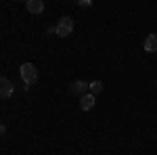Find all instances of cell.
<instances>
[{
    "mask_svg": "<svg viewBox=\"0 0 157 155\" xmlns=\"http://www.w3.org/2000/svg\"><path fill=\"white\" fill-rule=\"evenodd\" d=\"M19 73H21V80H23V88H25V90H29V86L36 84V80H38L36 65H34V63H23L21 69H19Z\"/></svg>",
    "mask_w": 157,
    "mask_h": 155,
    "instance_id": "cell-1",
    "label": "cell"
},
{
    "mask_svg": "<svg viewBox=\"0 0 157 155\" xmlns=\"http://www.w3.org/2000/svg\"><path fill=\"white\" fill-rule=\"evenodd\" d=\"M55 29H57V36H59V38H67L69 34H73V19H71V17H67V15L61 17Z\"/></svg>",
    "mask_w": 157,
    "mask_h": 155,
    "instance_id": "cell-2",
    "label": "cell"
},
{
    "mask_svg": "<svg viewBox=\"0 0 157 155\" xmlns=\"http://www.w3.org/2000/svg\"><path fill=\"white\" fill-rule=\"evenodd\" d=\"M13 90H15V86H13L11 80L0 78V99H9V96L13 95Z\"/></svg>",
    "mask_w": 157,
    "mask_h": 155,
    "instance_id": "cell-3",
    "label": "cell"
},
{
    "mask_svg": "<svg viewBox=\"0 0 157 155\" xmlns=\"http://www.w3.org/2000/svg\"><path fill=\"white\" fill-rule=\"evenodd\" d=\"M69 90H71L73 95H78V96H84V95H88V82L78 80V82H73L71 86H69Z\"/></svg>",
    "mask_w": 157,
    "mask_h": 155,
    "instance_id": "cell-4",
    "label": "cell"
},
{
    "mask_svg": "<svg viewBox=\"0 0 157 155\" xmlns=\"http://www.w3.org/2000/svg\"><path fill=\"white\" fill-rule=\"evenodd\" d=\"M25 9L32 13V15H40V13L44 11V2L42 0H27L25 2Z\"/></svg>",
    "mask_w": 157,
    "mask_h": 155,
    "instance_id": "cell-5",
    "label": "cell"
},
{
    "mask_svg": "<svg viewBox=\"0 0 157 155\" xmlns=\"http://www.w3.org/2000/svg\"><path fill=\"white\" fill-rule=\"evenodd\" d=\"M143 48L147 52H157V34H149L143 42Z\"/></svg>",
    "mask_w": 157,
    "mask_h": 155,
    "instance_id": "cell-6",
    "label": "cell"
},
{
    "mask_svg": "<svg viewBox=\"0 0 157 155\" xmlns=\"http://www.w3.org/2000/svg\"><path fill=\"white\" fill-rule=\"evenodd\" d=\"M94 103H97V96H92L90 92H88V95H84L82 99H80V107L84 109V111H90V109L94 107Z\"/></svg>",
    "mask_w": 157,
    "mask_h": 155,
    "instance_id": "cell-7",
    "label": "cell"
},
{
    "mask_svg": "<svg viewBox=\"0 0 157 155\" xmlns=\"http://www.w3.org/2000/svg\"><path fill=\"white\" fill-rule=\"evenodd\" d=\"M88 92L92 96H97L98 92H103V82H98V80H94V82L88 84Z\"/></svg>",
    "mask_w": 157,
    "mask_h": 155,
    "instance_id": "cell-8",
    "label": "cell"
},
{
    "mask_svg": "<svg viewBox=\"0 0 157 155\" xmlns=\"http://www.w3.org/2000/svg\"><path fill=\"white\" fill-rule=\"evenodd\" d=\"M78 4H80V6H92V0H80Z\"/></svg>",
    "mask_w": 157,
    "mask_h": 155,
    "instance_id": "cell-9",
    "label": "cell"
},
{
    "mask_svg": "<svg viewBox=\"0 0 157 155\" xmlns=\"http://www.w3.org/2000/svg\"><path fill=\"white\" fill-rule=\"evenodd\" d=\"M2 134H6V126H4V124H0V136H2Z\"/></svg>",
    "mask_w": 157,
    "mask_h": 155,
    "instance_id": "cell-10",
    "label": "cell"
}]
</instances>
